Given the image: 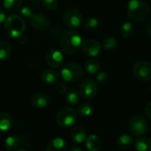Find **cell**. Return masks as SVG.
Segmentation results:
<instances>
[{
    "label": "cell",
    "instance_id": "cell-9",
    "mask_svg": "<svg viewBox=\"0 0 151 151\" xmlns=\"http://www.w3.org/2000/svg\"><path fill=\"white\" fill-rule=\"evenodd\" d=\"M133 73L141 81H150L151 80V62L147 61L135 62L133 67Z\"/></svg>",
    "mask_w": 151,
    "mask_h": 151
},
{
    "label": "cell",
    "instance_id": "cell-23",
    "mask_svg": "<svg viewBox=\"0 0 151 151\" xmlns=\"http://www.w3.org/2000/svg\"><path fill=\"white\" fill-rule=\"evenodd\" d=\"M137 151H151V140L148 137H140L135 142Z\"/></svg>",
    "mask_w": 151,
    "mask_h": 151
},
{
    "label": "cell",
    "instance_id": "cell-3",
    "mask_svg": "<svg viewBox=\"0 0 151 151\" xmlns=\"http://www.w3.org/2000/svg\"><path fill=\"white\" fill-rule=\"evenodd\" d=\"M4 29L6 34L12 38H19L26 29V23L22 16L17 14L9 15L4 21Z\"/></svg>",
    "mask_w": 151,
    "mask_h": 151
},
{
    "label": "cell",
    "instance_id": "cell-36",
    "mask_svg": "<svg viewBox=\"0 0 151 151\" xmlns=\"http://www.w3.org/2000/svg\"><path fill=\"white\" fill-rule=\"evenodd\" d=\"M41 1L42 0H31V3H32V5L34 8H38L39 5L41 4Z\"/></svg>",
    "mask_w": 151,
    "mask_h": 151
},
{
    "label": "cell",
    "instance_id": "cell-35",
    "mask_svg": "<svg viewBox=\"0 0 151 151\" xmlns=\"http://www.w3.org/2000/svg\"><path fill=\"white\" fill-rule=\"evenodd\" d=\"M6 20V15L4 12V10L0 6V24L4 23Z\"/></svg>",
    "mask_w": 151,
    "mask_h": 151
},
{
    "label": "cell",
    "instance_id": "cell-11",
    "mask_svg": "<svg viewBox=\"0 0 151 151\" xmlns=\"http://www.w3.org/2000/svg\"><path fill=\"white\" fill-rule=\"evenodd\" d=\"M102 44L95 39L86 40L82 44V52L83 53L89 58H96L101 53Z\"/></svg>",
    "mask_w": 151,
    "mask_h": 151
},
{
    "label": "cell",
    "instance_id": "cell-31",
    "mask_svg": "<svg viewBox=\"0 0 151 151\" xmlns=\"http://www.w3.org/2000/svg\"><path fill=\"white\" fill-rule=\"evenodd\" d=\"M67 91H68L67 82H65V80L58 82V84L56 85V92L58 94H65Z\"/></svg>",
    "mask_w": 151,
    "mask_h": 151
},
{
    "label": "cell",
    "instance_id": "cell-39",
    "mask_svg": "<svg viewBox=\"0 0 151 151\" xmlns=\"http://www.w3.org/2000/svg\"><path fill=\"white\" fill-rule=\"evenodd\" d=\"M17 151H26V150H17Z\"/></svg>",
    "mask_w": 151,
    "mask_h": 151
},
{
    "label": "cell",
    "instance_id": "cell-19",
    "mask_svg": "<svg viewBox=\"0 0 151 151\" xmlns=\"http://www.w3.org/2000/svg\"><path fill=\"white\" fill-rule=\"evenodd\" d=\"M13 125L12 117L6 112H0V133H4L11 129Z\"/></svg>",
    "mask_w": 151,
    "mask_h": 151
},
{
    "label": "cell",
    "instance_id": "cell-5",
    "mask_svg": "<svg viewBox=\"0 0 151 151\" xmlns=\"http://www.w3.org/2000/svg\"><path fill=\"white\" fill-rule=\"evenodd\" d=\"M128 128L133 135L141 137L148 133L149 124L143 116L137 114L132 116L131 118L129 119Z\"/></svg>",
    "mask_w": 151,
    "mask_h": 151
},
{
    "label": "cell",
    "instance_id": "cell-17",
    "mask_svg": "<svg viewBox=\"0 0 151 151\" xmlns=\"http://www.w3.org/2000/svg\"><path fill=\"white\" fill-rule=\"evenodd\" d=\"M42 81L46 85H54L59 79V75L53 69H45L41 75Z\"/></svg>",
    "mask_w": 151,
    "mask_h": 151
},
{
    "label": "cell",
    "instance_id": "cell-32",
    "mask_svg": "<svg viewBox=\"0 0 151 151\" xmlns=\"http://www.w3.org/2000/svg\"><path fill=\"white\" fill-rule=\"evenodd\" d=\"M110 76L106 71H101L96 75V82L99 84H105L109 81Z\"/></svg>",
    "mask_w": 151,
    "mask_h": 151
},
{
    "label": "cell",
    "instance_id": "cell-16",
    "mask_svg": "<svg viewBox=\"0 0 151 151\" xmlns=\"http://www.w3.org/2000/svg\"><path fill=\"white\" fill-rule=\"evenodd\" d=\"M5 149L8 151H17L21 146V138L19 135H11L5 139Z\"/></svg>",
    "mask_w": 151,
    "mask_h": 151
},
{
    "label": "cell",
    "instance_id": "cell-8",
    "mask_svg": "<svg viewBox=\"0 0 151 151\" xmlns=\"http://www.w3.org/2000/svg\"><path fill=\"white\" fill-rule=\"evenodd\" d=\"M80 94L85 100L94 99L98 93V86L95 80L92 78L84 79L80 85Z\"/></svg>",
    "mask_w": 151,
    "mask_h": 151
},
{
    "label": "cell",
    "instance_id": "cell-14",
    "mask_svg": "<svg viewBox=\"0 0 151 151\" xmlns=\"http://www.w3.org/2000/svg\"><path fill=\"white\" fill-rule=\"evenodd\" d=\"M71 139L75 143H82L87 139L86 129L82 125H74L70 133Z\"/></svg>",
    "mask_w": 151,
    "mask_h": 151
},
{
    "label": "cell",
    "instance_id": "cell-30",
    "mask_svg": "<svg viewBox=\"0 0 151 151\" xmlns=\"http://www.w3.org/2000/svg\"><path fill=\"white\" fill-rule=\"evenodd\" d=\"M42 4L49 11H54L58 6V0H42Z\"/></svg>",
    "mask_w": 151,
    "mask_h": 151
},
{
    "label": "cell",
    "instance_id": "cell-20",
    "mask_svg": "<svg viewBox=\"0 0 151 151\" xmlns=\"http://www.w3.org/2000/svg\"><path fill=\"white\" fill-rule=\"evenodd\" d=\"M134 144V139L129 134H122L117 140V145L121 150H129Z\"/></svg>",
    "mask_w": 151,
    "mask_h": 151
},
{
    "label": "cell",
    "instance_id": "cell-22",
    "mask_svg": "<svg viewBox=\"0 0 151 151\" xmlns=\"http://www.w3.org/2000/svg\"><path fill=\"white\" fill-rule=\"evenodd\" d=\"M64 100L69 105H76L80 101V94L76 90L71 89L64 94Z\"/></svg>",
    "mask_w": 151,
    "mask_h": 151
},
{
    "label": "cell",
    "instance_id": "cell-28",
    "mask_svg": "<svg viewBox=\"0 0 151 151\" xmlns=\"http://www.w3.org/2000/svg\"><path fill=\"white\" fill-rule=\"evenodd\" d=\"M102 46L106 51H112L118 46V40L112 36L105 37L102 42Z\"/></svg>",
    "mask_w": 151,
    "mask_h": 151
},
{
    "label": "cell",
    "instance_id": "cell-4",
    "mask_svg": "<svg viewBox=\"0 0 151 151\" xmlns=\"http://www.w3.org/2000/svg\"><path fill=\"white\" fill-rule=\"evenodd\" d=\"M77 121V112L70 107H63L56 114V122L62 128L73 126Z\"/></svg>",
    "mask_w": 151,
    "mask_h": 151
},
{
    "label": "cell",
    "instance_id": "cell-29",
    "mask_svg": "<svg viewBox=\"0 0 151 151\" xmlns=\"http://www.w3.org/2000/svg\"><path fill=\"white\" fill-rule=\"evenodd\" d=\"M98 26H99V20L95 17L88 18L84 23V27L87 30H95L98 28Z\"/></svg>",
    "mask_w": 151,
    "mask_h": 151
},
{
    "label": "cell",
    "instance_id": "cell-38",
    "mask_svg": "<svg viewBox=\"0 0 151 151\" xmlns=\"http://www.w3.org/2000/svg\"><path fill=\"white\" fill-rule=\"evenodd\" d=\"M147 32H148V35H149L150 38L151 39V20L147 25Z\"/></svg>",
    "mask_w": 151,
    "mask_h": 151
},
{
    "label": "cell",
    "instance_id": "cell-27",
    "mask_svg": "<svg viewBox=\"0 0 151 151\" xmlns=\"http://www.w3.org/2000/svg\"><path fill=\"white\" fill-rule=\"evenodd\" d=\"M94 108L89 103H82L78 108V114L83 117H88L93 114Z\"/></svg>",
    "mask_w": 151,
    "mask_h": 151
},
{
    "label": "cell",
    "instance_id": "cell-6",
    "mask_svg": "<svg viewBox=\"0 0 151 151\" xmlns=\"http://www.w3.org/2000/svg\"><path fill=\"white\" fill-rule=\"evenodd\" d=\"M83 69L77 63H67L61 69V77L65 82H77L83 77Z\"/></svg>",
    "mask_w": 151,
    "mask_h": 151
},
{
    "label": "cell",
    "instance_id": "cell-40",
    "mask_svg": "<svg viewBox=\"0 0 151 151\" xmlns=\"http://www.w3.org/2000/svg\"><path fill=\"white\" fill-rule=\"evenodd\" d=\"M150 93H151V86H150Z\"/></svg>",
    "mask_w": 151,
    "mask_h": 151
},
{
    "label": "cell",
    "instance_id": "cell-12",
    "mask_svg": "<svg viewBox=\"0 0 151 151\" xmlns=\"http://www.w3.org/2000/svg\"><path fill=\"white\" fill-rule=\"evenodd\" d=\"M29 20L32 27L37 30H45L50 25V19L44 13H35Z\"/></svg>",
    "mask_w": 151,
    "mask_h": 151
},
{
    "label": "cell",
    "instance_id": "cell-34",
    "mask_svg": "<svg viewBox=\"0 0 151 151\" xmlns=\"http://www.w3.org/2000/svg\"><path fill=\"white\" fill-rule=\"evenodd\" d=\"M145 115H146L147 118L150 121H151V101L148 102L145 107Z\"/></svg>",
    "mask_w": 151,
    "mask_h": 151
},
{
    "label": "cell",
    "instance_id": "cell-24",
    "mask_svg": "<svg viewBox=\"0 0 151 151\" xmlns=\"http://www.w3.org/2000/svg\"><path fill=\"white\" fill-rule=\"evenodd\" d=\"M12 46L6 41H0V60L6 61L12 55Z\"/></svg>",
    "mask_w": 151,
    "mask_h": 151
},
{
    "label": "cell",
    "instance_id": "cell-18",
    "mask_svg": "<svg viewBox=\"0 0 151 151\" xmlns=\"http://www.w3.org/2000/svg\"><path fill=\"white\" fill-rule=\"evenodd\" d=\"M86 146L89 151H99L102 149V142L98 136L90 134L86 139Z\"/></svg>",
    "mask_w": 151,
    "mask_h": 151
},
{
    "label": "cell",
    "instance_id": "cell-37",
    "mask_svg": "<svg viewBox=\"0 0 151 151\" xmlns=\"http://www.w3.org/2000/svg\"><path fill=\"white\" fill-rule=\"evenodd\" d=\"M68 151H84L81 147L79 146H73Z\"/></svg>",
    "mask_w": 151,
    "mask_h": 151
},
{
    "label": "cell",
    "instance_id": "cell-21",
    "mask_svg": "<svg viewBox=\"0 0 151 151\" xmlns=\"http://www.w3.org/2000/svg\"><path fill=\"white\" fill-rule=\"evenodd\" d=\"M100 62L98 61V60L95 59V58H90L88 60L86 61L85 62V69L88 73L95 75L96 74L99 69H100Z\"/></svg>",
    "mask_w": 151,
    "mask_h": 151
},
{
    "label": "cell",
    "instance_id": "cell-13",
    "mask_svg": "<svg viewBox=\"0 0 151 151\" xmlns=\"http://www.w3.org/2000/svg\"><path fill=\"white\" fill-rule=\"evenodd\" d=\"M30 102L35 109H44L50 104V98L45 93H36L31 97Z\"/></svg>",
    "mask_w": 151,
    "mask_h": 151
},
{
    "label": "cell",
    "instance_id": "cell-10",
    "mask_svg": "<svg viewBox=\"0 0 151 151\" xmlns=\"http://www.w3.org/2000/svg\"><path fill=\"white\" fill-rule=\"evenodd\" d=\"M45 61H46V63L50 67L53 69H58L63 65L64 56H63V53L59 50L52 48V49H50L46 53Z\"/></svg>",
    "mask_w": 151,
    "mask_h": 151
},
{
    "label": "cell",
    "instance_id": "cell-2",
    "mask_svg": "<svg viewBox=\"0 0 151 151\" xmlns=\"http://www.w3.org/2000/svg\"><path fill=\"white\" fill-rule=\"evenodd\" d=\"M150 6L142 0H129L127 4L128 17L137 22L145 20L150 15Z\"/></svg>",
    "mask_w": 151,
    "mask_h": 151
},
{
    "label": "cell",
    "instance_id": "cell-7",
    "mask_svg": "<svg viewBox=\"0 0 151 151\" xmlns=\"http://www.w3.org/2000/svg\"><path fill=\"white\" fill-rule=\"evenodd\" d=\"M63 20L66 27L71 29H76L81 26L83 22V18L81 12L77 8L69 7L64 12Z\"/></svg>",
    "mask_w": 151,
    "mask_h": 151
},
{
    "label": "cell",
    "instance_id": "cell-26",
    "mask_svg": "<svg viewBox=\"0 0 151 151\" xmlns=\"http://www.w3.org/2000/svg\"><path fill=\"white\" fill-rule=\"evenodd\" d=\"M21 5V0H4V7L9 12H14Z\"/></svg>",
    "mask_w": 151,
    "mask_h": 151
},
{
    "label": "cell",
    "instance_id": "cell-1",
    "mask_svg": "<svg viewBox=\"0 0 151 151\" xmlns=\"http://www.w3.org/2000/svg\"><path fill=\"white\" fill-rule=\"evenodd\" d=\"M82 44L81 35L73 29H68L63 32L60 36V47L64 53L73 55L78 53Z\"/></svg>",
    "mask_w": 151,
    "mask_h": 151
},
{
    "label": "cell",
    "instance_id": "cell-33",
    "mask_svg": "<svg viewBox=\"0 0 151 151\" xmlns=\"http://www.w3.org/2000/svg\"><path fill=\"white\" fill-rule=\"evenodd\" d=\"M20 13H21V15H22L24 18H28V19H30L31 16L33 15L32 10H31L29 7H27V6H24L23 8H21Z\"/></svg>",
    "mask_w": 151,
    "mask_h": 151
},
{
    "label": "cell",
    "instance_id": "cell-15",
    "mask_svg": "<svg viewBox=\"0 0 151 151\" xmlns=\"http://www.w3.org/2000/svg\"><path fill=\"white\" fill-rule=\"evenodd\" d=\"M67 142L60 137L52 139L46 146V151H67Z\"/></svg>",
    "mask_w": 151,
    "mask_h": 151
},
{
    "label": "cell",
    "instance_id": "cell-25",
    "mask_svg": "<svg viewBox=\"0 0 151 151\" xmlns=\"http://www.w3.org/2000/svg\"><path fill=\"white\" fill-rule=\"evenodd\" d=\"M119 32H120V35L124 38H129V37L133 36V35L134 33V26L132 22L126 21L121 25Z\"/></svg>",
    "mask_w": 151,
    "mask_h": 151
}]
</instances>
